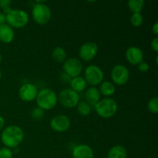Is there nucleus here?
I'll return each mask as SVG.
<instances>
[{"mask_svg":"<svg viewBox=\"0 0 158 158\" xmlns=\"http://www.w3.org/2000/svg\"><path fill=\"white\" fill-rule=\"evenodd\" d=\"M13 153L9 148H2L0 149V158H12Z\"/></svg>","mask_w":158,"mask_h":158,"instance_id":"27","label":"nucleus"},{"mask_svg":"<svg viewBox=\"0 0 158 158\" xmlns=\"http://www.w3.org/2000/svg\"><path fill=\"white\" fill-rule=\"evenodd\" d=\"M85 80L91 86H97L102 83L103 79V72L99 66L90 65L85 69Z\"/></svg>","mask_w":158,"mask_h":158,"instance_id":"7","label":"nucleus"},{"mask_svg":"<svg viewBox=\"0 0 158 158\" xmlns=\"http://www.w3.org/2000/svg\"><path fill=\"white\" fill-rule=\"evenodd\" d=\"M32 15L34 21L40 25H45L50 20L51 10L44 2H36L32 10Z\"/></svg>","mask_w":158,"mask_h":158,"instance_id":"3","label":"nucleus"},{"mask_svg":"<svg viewBox=\"0 0 158 158\" xmlns=\"http://www.w3.org/2000/svg\"><path fill=\"white\" fill-rule=\"evenodd\" d=\"M77 111L79 114L82 116H87L89 115V113L91 111L90 105L88 104L86 102H80L77 105Z\"/></svg>","mask_w":158,"mask_h":158,"instance_id":"22","label":"nucleus"},{"mask_svg":"<svg viewBox=\"0 0 158 158\" xmlns=\"http://www.w3.org/2000/svg\"><path fill=\"white\" fill-rule=\"evenodd\" d=\"M144 6L143 0H130L128 2V7L133 13H140Z\"/></svg>","mask_w":158,"mask_h":158,"instance_id":"21","label":"nucleus"},{"mask_svg":"<svg viewBox=\"0 0 158 158\" xmlns=\"http://www.w3.org/2000/svg\"><path fill=\"white\" fill-rule=\"evenodd\" d=\"M1 77H2V73H1V70H0V80H1Z\"/></svg>","mask_w":158,"mask_h":158,"instance_id":"35","label":"nucleus"},{"mask_svg":"<svg viewBox=\"0 0 158 158\" xmlns=\"http://www.w3.org/2000/svg\"><path fill=\"white\" fill-rule=\"evenodd\" d=\"M126 59L131 64L139 65L143 62V53L140 48L131 46L127 49Z\"/></svg>","mask_w":158,"mask_h":158,"instance_id":"13","label":"nucleus"},{"mask_svg":"<svg viewBox=\"0 0 158 158\" xmlns=\"http://www.w3.org/2000/svg\"><path fill=\"white\" fill-rule=\"evenodd\" d=\"M127 153L123 146L116 145L110 148L108 152L107 158H127Z\"/></svg>","mask_w":158,"mask_h":158,"instance_id":"17","label":"nucleus"},{"mask_svg":"<svg viewBox=\"0 0 158 158\" xmlns=\"http://www.w3.org/2000/svg\"><path fill=\"white\" fill-rule=\"evenodd\" d=\"M63 70L65 71L66 74L69 77H79L83 70V66L82 63L77 58H69L65 60L63 63Z\"/></svg>","mask_w":158,"mask_h":158,"instance_id":"9","label":"nucleus"},{"mask_svg":"<svg viewBox=\"0 0 158 158\" xmlns=\"http://www.w3.org/2000/svg\"><path fill=\"white\" fill-rule=\"evenodd\" d=\"M73 158H94V154L92 148L86 144L77 145L72 152Z\"/></svg>","mask_w":158,"mask_h":158,"instance_id":"14","label":"nucleus"},{"mask_svg":"<svg viewBox=\"0 0 158 158\" xmlns=\"http://www.w3.org/2000/svg\"><path fill=\"white\" fill-rule=\"evenodd\" d=\"M85 98L86 100V103L89 105L95 106L99 101L100 98V93L97 88L93 87L89 88L85 94Z\"/></svg>","mask_w":158,"mask_h":158,"instance_id":"16","label":"nucleus"},{"mask_svg":"<svg viewBox=\"0 0 158 158\" xmlns=\"http://www.w3.org/2000/svg\"><path fill=\"white\" fill-rule=\"evenodd\" d=\"M95 110L100 117L105 119L110 118L117 113V103L113 99L105 98L95 105Z\"/></svg>","mask_w":158,"mask_h":158,"instance_id":"4","label":"nucleus"},{"mask_svg":"<svg viewBox=\"0 0 158 158\" xmlns=\"http://www.w3.org/2000/svg\"><path fill=\"white\" fill-rule=\"evenodd\" d=\"M130 73L127 68L121 64L116 65L111 70V78L117 85H124L129 80Z\"/></svg>","mask_w":158,"mask_h":158,"instance_id":"8","label":"nucleus"},{"mask_svg":"<svg viewBox=\"0 0 158 158\" xmlns=\"http://www.w3.org/2000/svg\"><path fill=\"white\" fill-rule=\"evenodd\" d=\"M149 65L147 63H145V62H142V63H140V64L138 65V69L140 71V72H143V73H145V72H148V70H149Z\"/></svg>","mask_w":158,"mask_h":158,"instance_id":"28","label":"nucleus"},{"mask_svg":"<svg viewBox=\"0 0 158 158\" xmlns=\"http://www.w3.org/2000/svg\"><path fill=\"white\" fill-rule=\"evenodd\" d=\"M6 22V15L3 12H0V26L5 24Z\"/></svg>","mask_w":158,"mask_h":158,"instance_id":"30","label":"nucleus"},{"mask_svg":"<svg viewBox=\"0 0 158 158\" xmlns=\"http://www.w3.org/2000/svg\"><path fill=\"white\" fill-rule=\"evenodd\" d=\"M52 57L53 60H55L57 63H64L66 58V50L61 46H57L52 50Z\"/></svg>","mask_w":158,"mask_h":158,"instance_id":"19","label":"nucleus"},{"mask_svg":"<svg viewBox=\"0 0 158 158\" xmlns=\"http://www.w3.org/2000/svg\"><path fill=\"white\" fill-rule=\"evenodd\" d=\"M50 127L56 132H66L70 127V120L66 115H56L50 120Z\"/></svg>","mask_w":158,"mask_h":158,"instance_id":"10","label":"nucleus"},{"mask_svg":"<svg viewBox=\"0 0 158 158\" xmlns=\"http://www.w3.org/2000/svg\"><path fill=\"white\" fill-rule=\"evenodd\" d=\"M31 115H32V117L34 119V120H40L43 117L44 112H43V110H42L41 108L37 107L32 110Z\"/></svg>","mask_w":158,"mask_h":158,"instance_id":"26","label":"nucleus"},{"mask_svg":"<svg viewBox=\"0 0 158 158\" xmlns=\"http://www.w3.org/2000/svg\"><path fill=\"white\" fill-rule=\"evenodd\" d=\"M71 89L75 92L79 93L84 90L86 87V82L83 77H74L70 81Z\"/></svg>","mask_w":158,"mask_h":158,"instance_id":"18","label":"nucleus"},{"mask_svg":"<svg viewBox=\"0 0 158 158\" xmlns=\"http://www.w3.org/2000/svg\"><path fill=\"white\" fill-rule=\"evenodd\" d=\"M5 125V120L2 116H0V130H2L3 128Z\"/></svg>","mask_w":158,"mask_h":158,"instance_id":"32","label":"nucleus"},{"mask_svg":"<svg viewBox=\"0 0 158 158\" xmlns=\"http://www.w3.org/2000/svg\"><path fill=\"white\" fill-rule=\"evenodd\" d=\"M148 108L150 112L152 114H157L158 113V98L153 97L149 100L148 104Z\"/></svg>","mask_w":158,"mask_h":158,"instance_id":"24","label":"nucleus"},{"mask_svg":"<svg viewBox=\"0 0 158 158\" xmlns=\"http://www.w3.org/2000/svg\"><path fill=\"white\" fill-rule=\"evenodd\" d=\"M115 86L111 82L104 81L100 85V92L103 95L110 97L115 93Z\"/></svg>","mask_w":158,"mask_h":158,"instance_id":"20","label":"nucleus"},{"mask_svg":"<svg viewBox=\"0 0 158 158\" xmlns=\"http://www.w3.org/2000/svg\"><path fill=\"white\" fill-rule=\"evenodd\" d=\"M57 96L56 93L51 89L45 88L38 92L36 97V102L39 107L42 110L52 109L57 103Z\"/></svg>","mask_w":158,"mask_h":158,"instance_id":"2","label":"nucleus"},{"mask_svg":"<svg viewBox=\"0 0 158 158\" xmlns=\"http://www.w3.org/2000/svg\"><path fill=\"white\" fill-rule=\"evenodd\" d=\"M12 4V1L10 0H0V8L3 9V13L6 15L11 11L10 6Z\"/></svg>","mask_w":158,"mask_h":158,"instance_id":"25","label":"nucleus"},{"mask_svg":"<svg viewBox=\"0 0 158 158\" xmlns=\"http://www.w3.org/2000/svg\"><path fill=\"white\" fill-rule=\"evenodd\" d=\"M6 21L11 27L22 28L26 26L29 22V15L21 9H11L6 15Z\"/></svg>","mask_w":158,"mask_h":158,"instance_id":"5","label":"nucleus"},{"mask_svg":"<svg viewBox=\"0 0 158 158\" xmlns=\"http://www.w3.org/2000/svg\"><path fill=\"white\" fill-rule=\"evenodd\" d=\"M98 52V46L95 43L87 42L84 43L79 50V56L84 61H90L97 56Z\"/></svg>","mask_w":158,"mask_h":158,"instance_id":"11","label":"nucleus"},{"mask_svg":"<svg viewBox=\"0 0 158 158\" xmlns=\"http://www.w3.org/2000/svg\"><path fill=\"white\" fill-rule=\"evenodd\" d=\"M2 55L0 54V63H2Z\"/></svg>","mask_w":158,"mask_h":158,"instance_id":"33","label":"nucleus"},{"mask_svg":"<svg viewBox=\"0 0 158 158\" xmlns=\"http://www.w3.org/2000/svg\"><path fill=\"white\" fill-rule=\"evenodd\" d=\"M38 94L37 87L32 83H25L19 90V97L22 100L30 102L35 100Z\"/></svg>","mask_w":158,"mask_h":158,"instance_id":"12","label":"nucleus"},{"mask_svg":"<svg viewBox=\"0 0 158 158\" xmlns=\"http://www.w3.org/2000/svg\"><path fill=\"white\" fill-rule=\"evenodd\" d=\"M151 49L154 51V52H158V37H155L154 40L151 41Z\"/></svg>","mask_w":158,"mask_h":158,"instance_id":"29","label":"nucleus"},{"mask_svg":"<svg viewBox=\"0 0 158 158\" xmlns=\"http://www.w3.org/2000/svg\"><path fill=\"white\" fill-rule=\"evenodd\" d=\"M57 100L60 104L66 108H72L77 106L79 103L80 97L78 93L75 92L72 89H64L60 93Z\"/></svg>","mask_w":158,"mask_h":158,"instance_id":"6","label":"nucleus"},{"mask_svg":"<svg viewBox=\"0 0 158 158\" xmlns=\"http://www.w3.org/2000/svg\"><path fill=\"white\" fill-rule=\"evenodd\" d=\"M152 32H154L155 35H157L158 34V23H155L154 24V26H153L152 27Z\"/></svg>","mask_w":158,"mask_h":158,"instance_id":"31","label":"nucleus"},{"mask_svg":"<svg viewBox=\"0 0 158 158\" xmlns=\"http://www.w3.org/2000/svg\"><path fill=\"white\" fill-rule=\"evenodd\" d=\"M24 138L23 131L18 126H9L2 133L1 140L3 144L8 148H15L23 142Z\"/></svg>","mask_w":158,"mask_h":158,"instance_id":"1","label":"nucleus"},{"mask_svg":"<svg viewBox=\"0 0 158 158\" xmlns=\"http://www.w3.org/2000/svg\"><path fill=\"white\" fill-rule=\"evenodd\" d=\"M156 64L157 65V58H156Z\"/></svg>","mask_w":158,"mask_h":158,"instance_id":"34","label":"nucleus"},{"mask_svg":"<svg viewBox=\"0 0 158 158\" xmlns=\"http://www.w3.org/2000/svg\"><path fill=\"white\" fill-rule=\"evenodd\" d=\"M15 33L11 26L8 24L0 26V41L4 43H9L13 40Z\"/></svg>","mask_w":158,"mask_h":158,"instance_id":"15","label":"nucleus"},{"mask_svg":"<svg viewBox=\"0 0 158 158\" xmlns=\"http://www.w3.org/2000/svg\"><path fill=\"white\" fill-rule=\"evenodd\" d=\"M131 22L135 27H140L143 22V17L140 13H133L131 17Z\"/></svg>","mask_w":158,"mask_h":158,"instance_id":"23","label":"nucleus"}]
</instances>
